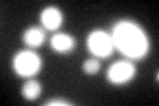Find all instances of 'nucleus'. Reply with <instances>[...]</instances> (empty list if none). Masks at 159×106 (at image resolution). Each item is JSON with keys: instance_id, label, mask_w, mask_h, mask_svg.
<instances>
[{"instance_id": "f257e3e1", "label": "nucleus", "mask_w": 159, "mask_h": 106, "mask_svg": "<svg viewBox=\"0 0 159 106\" xmlns=\"http://www.w3.org/2000/svg\"><path fill=\"white\" fill-rule=\"evenodd\" d=\"M110 36L114 47L129 58H142L148 52L146 33L138 24L130 20H121L114 24Z\"/></svg>"}, {"instance_id": "f03ea898", "label": "nucleus", "mask_w": 159, "mask_h": 106, "mask_svg": "<svg viewBox=\"0 0 159 106\" xmlns=\"http://www.w3.org/2000/svg\"><path fill=\"white\" fill-rule=\"evenodd\" d=\"M41 68V58L32 50H21L13 58V69L19 76L32 77Z\"/></svg>"}, {"instance_id": "7ed1b4c3", "label": "nucleus", "mask_w": 159, "mask_h": 106, "mask_svg": "<svg viewBox=\"0 0 159 106\" xmlns=\"http://www.w3.org/2000/svg\"><path fill=\"white\" fill-rule=\"evenodd\" d=\"M88 48L97 58H106L114 49L111 36L105 31H93L88 37Z\"/></svg>"}, {"instance_id": "20e7f679", "label": "nucleus", "mask_w": 159, "mask_h": 106, "mask_svg": "<svg viewBox=\"0 0 159 106\" xmlns=\"http://www.w3.org/2000/svg\"><path fill=\"white\" fill-rule=\"evenodd\" d=\"M135 76V67L130 61H117L107 70V80L114 85L129 82Z\"/></svg>"}, {"instance_id": "39448f33", "label": "nucleus", "mask_w": 159, "mask_h": 106, "mask_svg": "<svg viewBox=\"0 0 159 106\" xmlns=\"http://www.w3.org/2000/svg\"><path fill=\"white\" fill-rule=\"evenodd\" d=\"M43 25L49 31H56L62 24V13L56 7H47L40 15Z\"/></svg>"}, {"instance_id": "423d86ee", "label": "nucleus", "mask_w": 159, "mask_h": 106, "mask_svg": "<svg viewBox=\"0 0 159 106\" xmlns=\"http://www.w3.org/2000/svg\"><path fill=\"white\" fill-rule=\"evenodd\" d=\"M51 47L53 50H56L58 53H68L72 52L73 48L76 47V40L70 35L56 33L51 39Z\"/></svg>"}, {"instance_id": "0eeeda50", "label": "nucleus", "mask_w": 159, "mask_h": 106, "mask_svg": "<svg viewBox=\"0 0 159 106\" xmlns=\"http://www.w3.org/2000/svg\"><path fill=\"white\" fill-rule=\"evenodd\" d=\"M24 43L31 48H37L43 45L44 40H45V32L40 27H31L24 32Z\"/></svg>"}, {"instance_id": "6e6552de", "label": "nucleus", "mask_w": 159, "mask_h": 106, "mask_svg": "<svg viewBox=\"0 0 159 106\" xmlns=\"http://www.w3.org/2000/svg\"><path fill=\"white\" fill-rule=\"evenodd\" d=\"M21 94L23 97L28 101L36 99L40 94H41V85L36 80H29L21 88Z\"/></svg>"}, {"instance_id": "1a4fd4ad", "label": "nucleus", "mask_w": 159, "mask_h": 106, "mask_svg": "<svg viewBox=\"0 0 159 106\" xmlns=\"http://www.w3.org/2000/svg\"><path fill=\"white\" fill-rule=\"evenodd\" d=\"M99 69H101V62H99L98 58H88L82 64V70L89 76L97 74Z\"/></svg>"}, {"instance_id": "9d476101", "label": "nucleus", "mask_w": 159, "mask_h": 106, "mask_svg": "<svg viewBox=\"0 0 159 106\" xmlns=\"http://www.w3.org/2000/svg\"><path fill=\"white\" fill-rule=\"evenodd\" d=\"M47 105H61V106H68L70 105V102H68V101H62V99H52V101H48Z\"/></svg>"}]
</instances>
